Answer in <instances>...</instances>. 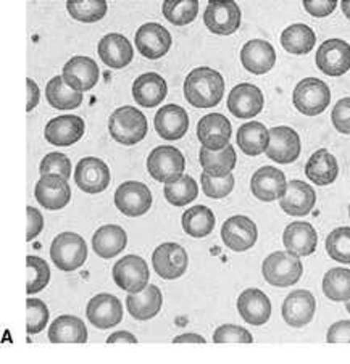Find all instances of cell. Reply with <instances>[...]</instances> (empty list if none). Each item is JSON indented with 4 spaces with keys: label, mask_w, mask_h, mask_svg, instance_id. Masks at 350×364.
Instances as JSON below:
<instances>
[{
    "label": "cell",
    "mask_w": 350,
    "mask_h": 364,
    "mask_svg": "<svg viewBox=\"0 0 350 364\" xmlns=\"http://www.w3.org/2000/svg\"><path fill=\"white\" fill-rule=\"evenodd\" d=\"M34 196L41 206L46 210H62L71 200V187L65 178L58 174L41 176L34 187Z\"/></svg>",
    "instance_id": "cell-20"
},
{
    "label": "cell",
    "mask_w": 350,
    "mask_h": 364,
    "mask_svg": "<svg viewBox=\"0 0 350 364\" xmlns=\"http://www.w3.org/2000/svg\"><path fill=\"white\" fill-rule=\"evenodd\" d=\"M107 343H137V338L131 332L118 331L107 338Z\"/></svg>",
    "instance_id": "cell-55"
},
{
    "label": "cell",
    "mask_w": 350,
    "mask_h": 364,
    "mask_svg": "<svg viewBox=\"0 0 350 364\" xmlns=\"http://www.w3.org/2000/svg\"><path fill=\"white\" fill-rule=\"evenodd\" d=\"M317 66L326 76H342L350 70V46L342 39H328L318 47Z\"/></svg>",
    "instance_id": "cell-12"
},
{
    "label": "cell",
    "mask_w": 350,
    "mask_h": 364,
    "mask_svg": "<svg viewBox=\"0 0 350 364\" xmlns=\"http://www.w3.org/2000/svg\"><path fill=\"white\" fill-rule=\"evenodd\" d=\"M328 343H350V321H337L326 333Z\"/></svg>",
    "instance_id": "cell-53"
},
{
    "label": "cell",
    "mask_w": 350,
    "mask_h": 364,
    "mask_svg": "<svg viewBox=\"0 0 350 364\" xmlns=\"http://www.w3.org/2000/svg\"><path fill=\"white\" fill-rule=\"evenodd\" d=\"M331 121L337 132L350 136V97L341 99L336 103L331 113Z\"/></svg>",
    "instance_id": "cell-50"
},
{
    "label": "cell",
    "mask_w": 350,
    "mask_h": 364,
    "mask_svg": "<svg viewBox=\"0 0 350 364\" xmlns=\"http://www.w3.org/2000/svg\"><path fill=\"white\" fill-rule=\"evenodd\" d=\"M26 89H28V102H26V112H33L39 103V97H41V90L39 86L36 84L31 77L26 80Z\"/></svg>",
    "instance_id": "cell-54"
},
{
    "label": "cell",
    "mask_w": 350,
    "mask_h": 364,
    "mask_svg": "<svg viewBox=\"0 0 350 364\" xmlns=\"http://www.w3.org/2000/svg\"><path fill=\"white\" fill-rule=\"evenodd\" d=\"M202 182V191L208 198L218 200L225 198L234 189V176L229 174L226 178H213L207 173H202L201 176Z\"/></svg>",
    "instance_id": "cell-47"
},
{
    "label": "cell",
    "mask_w": 350,
    "mask_h": 364,
    "mask_svg": "<svg viewBox=\"0 0 350 364\" xmlns=\"http://www.w3.org/2000/svg\"><path fill=\"white\" fill-rule=\"evenodd\" d=\"M225 95V80L208 66L192 70L184 81V97L194 108H213Z\"/></svg>",
    "instance_id": "cell-1"
},
{
    "label": "cell",
    "mask_w": 350,
    "mask_h": 364,
    "mask_svg": "<svg viewBox=\"0 0 350 364\" xmlns=\"http://www.w3.org/2000/svg\"><path fill=\"white\" fill-rule=\"evenodd\" d=\"M110 169L107 163L95 156H86L78 161L75 169V182L83 192L100 193L110 186Z\"/></svg>",
    "instance_id": "cell-15"
},
{
    "label": "cell",
    "mask_w": 350,
    "mask_h": 364,
    "mask_svg": "<svg viewBox=\"0 0 350 364\" xmlns=\"http://www.w3.org/2000/svg\"><path fill=\"white\" fill-rule=\"evenodd\" d=\"M47 102L55 110H75L83 103V94L66 86L62 76H53L46 86Z\"/></svg>",
    "instance_id": "cell-39"
},
{
    "label": "cell",
    "mask_w": 350,
    "mask_h": 364,
    "mask_svg": "<svg viewBox=\"0 0 350 364\" xmlns=\"http://www.w3.org/2000/svg\"><path fill=\"white\" fill-rule=\"evenodd\" d=\"M108 4L105 0H68L66 10L81 23H97L107 15Z\"/></svg>",
    "instance_id": "cell-42"
},
{
    "label": "cell",
    "mask_w": 350,
    "mask_h": 364,
    "mask_svg": "<svg viewBox=\"0 0 350 364\" xmlns=\"http://www.w3.org/2000/svg\"><path fill=\"white\" fill-rule=\"evenodd\" d=\"M134 44L142 57L159 60L170 50L171 34L159 23H146L137 29Z\"/></svg>",
    "instance_id": "cell-14"
},
{
    "label": "cell",
    "mask_w": 350,
    "mask_h": 364,
    "mask_svg": "<svg viewBox=\"0 0 350 364\" xmlns=\"http://www.w3.org/2000/svg\"><path fill=\"white\" fill-rule=\"evenodd\" d=\"M300 137L292 127L276 126L270 129V145L265 154L270 160L280 165H289L299 159L300 155Z\"/></svg>",
    "instance_id": "cell-16"
},
{
    "label": "cell",
    "mask_w": 350,
    "mask_h": 364,
    "mask_svg": "<svg viewBox=\"0 0 350 364\" xmlns=\"http://www.w3.org/2000/svg\"><path fill=\"white\" fill-rule=\"evenodd\" d=\"M26 294L34 295L44 290L51 282V268L46 259L29 255L26 257Z\"/></svg>",
    "instance_id": "cell-44"
},
{
    "label": "cell",
    "mask_w": 350,
    "mask_h": 364,
    "mask_svg": "<svg viewBox=\"0 0 350 364\" xmlns=\"http://www.w3.org/2000/svg\"><path fill=\"white\" fill-rule=\"evenodd\" d=\"M154 126L160 137L166 139V141H178V139H183L188 134L189 117L183 107L170 103V105H163L157 112Z\"/></svg>",
    "instance_id": "cell-24"
},
{
    "label": "cell",
    "mask_w": 350,
    "mask_h": 364,
    "mask_svg": "<svg viewBox=\"0 0 350 364\" xmlns=\"http://www.w3.org/2000/svg\"><path fill=\"white\" fill-rule=\"evenodd\" d=\"M339 174V165L334 155L326 149H319L313 154L305 165V176L313 184L324 187L333 184Z\"/></svg>",
    "instance_id": "cell-33"
},
{
    "label": "cell",
    "mask_w": 350,
    "mask_h": 364,
    "mask_svg": "<svg viewBox=\"0 0 350 364\" xmlns=\"http://www.w3.org/2000/svg\"><path fill=\"white\" fill-rule=\"evenodd\" d=\"M317 44V36L307 24H291L281 34V46L294 55H307Z\"/></svg>",
    "instance_id": "cell-37"
},
{
    "label": "cell",
    "mask_w": 350,
    "mask_h": 364,
    "mask_svg": "<svg viewBox=\"0 0 350 364\" xmlns=\"http://www.w3.org/2000/svg\"><path fill=\"white\" fill-rule=\"evenodd\" d=\"M243 14L236 2H208L203 23L210 33L218 36L234 34L240 26Z\"/></svg>",
    "instance_id": "cell-10"
},
{
    "label": "cell",
    "mask_w": 350,
    "mask_h": 364,
    "mask_svg": "<svg viewBox=\"0 0 350 364\" xmlns=\"http://www.w3.org/2000/svg\"><path fill=\"white\" fill-rule=\"evenodd\" d=\"M28 215V226H26V242L34 240L44 229V216L41 211L34 206H28L26 208Z\"/></svg>",
    "instance_id": "cell-51"
},
{
    "label": "cell",
    "mask_w": 350,
    "mask_h": 364,
    "mask_svg": "<svg viewBox=\"0 0 350 364\" xmlns=\"http://www.w3.org/2000/svg\"><path fill=\"white\" fill-rule=\"evenodd\" d=\"M39 173L41 176H47V174H58L68 181L71 178V161L68 160V156L60 154V151H52V154H47L44 159H42L41 165H39Z\"/></svg>",
    "instance_id": "cell-48"
},
{
    "label": "cell",
    "mask_w": 350,
    "mask_h": 364,
    "mask_svg": "<svg viewBox=\"0 0 350 364\" xmlns=\"http://www.w3.org/2000/svg\"><path fill=\"white\" fill-rule=\"evenodd\" d=\"M49 341L52 343H86V324L71 314H62L49 327Z\"/></svg>",
    "instance_id": "cell-34"
},
{
    "label": "cell",
    "mask_w": 350,
    "mask_h": 364,
    "mask_svg": "<svg viewBox=\"0 0 350 364\" xmlns=\"http://www.w3.org/2000/svg\"><path fill=\"white\" fill-rule=\"evenodd\" d=\"M346 309H347V313L350 314V300L346 303Z\"/></svg>",
    "instance_id": "cell-58"
},
{
    "label": "cell",
    "mask_w": 350,
    "mask_h": 364,
    "mask_svg": "<svg viewBox=\"0 0 350 364\" xmlns=\"http://www.w3.org/2000/svg\"><path fill=\"white\" fill-rule=\"evenodd\" d=\"M349 218H350V205H349Z\"/></svg>",
    "instance_id": "cell-59"
},
{
    "label": "cell",
    "mask_w": 350,
    "mask_h": 364,
    "mask_svg": "<svg viewBox=\"0 0 350 364\" xmlns=\"http://www.w3.org/2000/svg\"><path fill=\"white\" fill-rule=\"evenodd\" d=\"M49 308L39 299L26 300V332L29 336L39 333L49 323Z\"/></svg>",
    "instance_id": "cell-46"
},
{
    "label": "cell",
    "mask_w": 350,
    "mask_h": 364,
    "mask_svg": "<svg viewBox=\"0 0 350 364\" xmlns=\"http://www.w3.org/2000/svg\"><path fill=\"white\" fill-rule=\"evenodd\" d=\"M221 239L233 252L250 250L258 239L257 224L243 215L228 218L221 228Z\"/></svg>",
    "instance_id": "cell-11"
},
{
    "label": "cell",
    "mask_w": 350,
    "mask_h": 364,
    "mask_svg": "<svg viewBox=\"0 0 350 364\" xmlns=\"http://www.w3.org/2000/svg\"><path fill=\"white\" fill-rule=\"evenodd\" d=\"M233 127L229 119L221 113H210L198 121L197 137L202 147L212 151L226 149L231 141Z\"/></svg>",
    "instance_id": "cell-13"
},
{
    "label": "cell",
    "mask_w": 350,
    "mask_h": 364,
    "mask_svg": "<svg viewBox=\"0 0 350 364\" xmlns=\"http://www.w3.org/2000/svg\"><path fill=\"white\" fill-rule=\"evenodd\" d=\"M147 118L134 107L117 108L108 119V131L118 144L134 145L147 136Z\"/></svg>",
    "instance_id": "cell-2"
},
{
    "label": "cell",
    "mask_w": 350,
    "mask_h": 364,
    "mask_svg": "<svg viewBox=\"0 0 350 364\" xmlns=\"http://www.w3.org/2000/svg\"><path fill=\"white\" fill-rule=\"evenodd\" d=\"M323 294L331 301L350 300V269L333 268L323 277Z\"/></svg>",
    "instance_id": "cell-40"
},
{
    "label": "cell",
    "mask_w": 350,
    "mask_h": 364,
    "mask_svg": "<svg viewBox=\"0 0 350 364\" xmlns=\"http://www.w3.org/2000/svg\"><path fill=\"white\" fill-rule=\"evenodd\" d=\"M250 191L260 202L281 200L287 191L286 176L275 166H262L252 176Z\"/></svg>",
    "instance_id": "cell-18"
},
{
    "label": "cell",
    "mask_w": 350,
    "mask_h": 364,
    "mask_svg": "<svg viewBox=\"0 0 350 364\" xmlns=\"http://www.w3.org/2000/svg\"><path fill=\"white\" fill-rule=\"evenodd\" d=\"M294 107L305 117L322 114L331 102V90L328 84L318 77H305L294 89Z\"/></svg>",
    "instance_id": "cell-5"
},
{
    "label": "cell",
    "mask_w": 350,
    "mask_h": 364,
    "mask_svg": "<svg viewBox=\"0 0 350 364\" xmlns=\"http://www.w3.org/2000/svg\"><path fill=\"white\" fill-rule=\"evenodd\" d=\"M97 53L102 62L112 70H122L128 66L134 57L131 42L123 34L110 33L100 39L97 46Z\"/></svg>",
    "instance_id": "cell-28"
},
{
    "label": "cell",
    "mask_w": 350,
    "mask_h": 364,
    "mask_svg": "<svg viewBox=\"0 0 350 364\" xmlns=\"http://www.w3.org/2000/svg\"><path fill=\"white\" fill-rule=\"evenodd\" d=\"M238 145L245 155L258 156L267 151L270 145V131L258 121H249L239 127Z\"/></svg>",
    "instance_id": "cell-36"
},
{
    "label": "cell",
    "mask_w": 350,
    "mask_h": 364,
    "mask_svg": "<svg viewBox=\"0 0 350 364\" xmlns=\"http://www.w3.org/2000/svg\"><path fill=\"white\" fill-rule=\"evenodd\" d=\"M336 7V0H304V9L315 18H324L331 15Z\"/></svg>",
    "instance_id": "cell-52"
},
{
    "label": "cell",
    "mask_w": 350,
    "mask_h": 364,
    "mask_svg": "<svg viewBox=\"0 0 350 364\" xmlns=\"http://www.w3.org/2000/svg\"><path fill=\"white\" fill-rule=\"evenodd\" d=\"M166 81L159 73H144L132 84V99L144 108H155L165 100Z\"/></svg>",
    "instance_id": "cell-30"
},
{
    "label": "cell",
    "mask_w": 350,
    "mask_h": 364,
    "mask_svg": "<svg viewBox=\"0 0 350 364\" xmlns=\"http://www.w3.org/2000/svg\"><path fill=\"white\" fill-rule=\"evenodd\" d=\"M86 316L89 323L97 329H110L122 323L123 305L118 296L112 294H99L89 300Z\"/></svg>",
    "instance_id": "cell-17"
},
{
    "label": "cell",
    "mask_w": 350,
    "mask_h": 364,
    "mask_svg": "<svg viewBox=\"0 0 350 364\" xmlns=\"http://www.w3.org/2000/svg\"><path fill=\"white\" fill-rule=\"evenodd\" d=\"M51 258L60 271H76L88 259L86 240L75 232L58 234L51 245Z\"/></svg>",
    "instance_id": "cell-4"
},
{
    "label": "cell",
    "mask_w": 350,
    "mask_h": 364,
    "mask_svg": "<svg viewBox=\"0 0 350 364\" xmlns=\"http://www.w3.org/2000/svg\"><path fill=\"white\" fill-rule=\"evenodd\" d=\"M86 132V123L83 118L75 114H63V117L52 118L44 129L46 141L55 147H70V145L81 141Z\"/></svg>",
    "instance_id": "cell-22"
},
{
    "label": "cell",
    "mask_w": 350,
    "mask_h": 364,
    "mask_svg": "<svg viewBox=\"0 0 350 364\" xmlns=\"http://www.w3.org/2000/svg\"><path fill=\"white\" fill-rule=\"evenodd\" d=\"M317 301L315 296L309 290H294L289 294L285 301H282L281 314L285 323L291 327H305L307 324L312 323L313 316H315Z\"/></svg>",
    "instance_id": "cell-19"
},
{
    "label": "cell",
    "mask_w": 350,
    "mask_h": 364,
    "mask_svg": "<svg viewBox=\"0 0 350 364\" xmlns=\"http://www.w3.org/2000/svg\"><path fill=\"white\" fill-rule=\"evenodd\" d=\"M188 252L174 242H165V244L159 245L152 255L154 271L166 281L179 279L188 269Z\"/></svg>",
    "instance_id": "cell-8"
},
{
    "label": "cell",
    "mask_w": 350,
    "mask_h": 364,
    "mask_svg": "<svg viewBox=\"0 0 350 364\" xmlns=\"http://www.w3.org/2000/svg\"><path fill=\"white\" fill-rule=\"evenodd\" d=\"M341 9H342V14L346 15L349 20H350V0H342Z\"/></svg>",
    "instance_id": "cell-57"
},
{
    "label": "cell",
    "mask_w": 350,
    "mask_h": 364,
    "mask_svg": "<svg viewBox=\"0 0 350 364\" xmlns=\"http://www.w3.org/2000/svg\"><path fill=\"white\" fill-rule=\"evenodd\" d=\"M304 272V264L300 258L291 252H275L265 258L262 264V274L273 287H291L297 284Z\"/></svg>",
    "instance_id": "cell-3"
},
{
    "label": "cell",
    "mask_w": 350,
    "mask_h": 364,
    "mask_svg": "<svg viewBox=\"0 0 350 364\" xmlns=\"http://www.w3.org/2000/svg\"><path fill=\"white\" fill-rule=\"evenodd\" d=\"M317 203V193L312 186L304 181L294 179L287 182L286 196L280 200L281 210L289 216H305Z\"/></svg>",
    "instance_id": "cell-29"
},
{
    "label": "cell",
    "mask_w": 350,
    "mask_h": 364,
    "mask_svg": "<svg viewBox=\"0 0 350 364\" xmlns=\"http://www.w3.org/2000/svg\"><path fill=\"white\" fill-rule=\"evenodd\" d=\"M163 193L168 203L174 206H186L191 202H194L198 196V186L197 182L191 178V176H183L176 182L166 184L163 187Z\"/></svg>",
    "instance_id": "cell-43"
},
{
    "label": "cell",
    "mask_w": 350,
    "mask_h": 364,
    "mask_svg": "<svg viewBox=\"0 0 350 364\" xmlns=\"http://www.w3.org/2000/svg\"><path fill=\"white\" fill-rule=\"evenodd\" d=\"M128 245V235L124 229L117 224H105L92 235V248L97 257L104 259L115 258Z\"/></svg>",
    "instance_id": "cell-31"
},
{
    "label": "cell",
    "mask_w": 350,
    "mask_h": 364,
    "mask_svg": "<svg viewBox=\"0 0 350 364\" xmlns=\"http://www.w3.org/2000/svg\"><path fill=\"white\" fill-rule=\"evenodd\" d=\"M215 343H252V333L236 324L220 326L213 333Z\"/></svg>",
    "instance_id": "cell-49"
},
{
    "label": "cell",
    "mask_w": 350,
    "mask_h": 364,
    "mask_svg": "<svg viewBox=\"0 0 350 364\" xmlns=\"http://www.w3.org/2000/svg\"><path fill=\"white\" fill-rule=\"evenodd\" d=\"M238 311L247 324L263 326L271 316V301L260 289H245L238 299Z\"/></svg>",
    "instance_id": "cell-25"
},
{
    "label": "cell",
    "mask_w": 350,
    "mask_h": 364,
    "mask_svg": "<svg viewBox=\"0 0 350 364\" xmlns=\"http://www.w3.org/2000/svg\"><path fill=\"white\" fill-rule=\"evenodd\" d=\"M115 206L124 216L137 218L146 215L152 206V193L150 189L137 181L123 182L115 192Z\"/></svg>",
    "instance_id": "cell-9"
},
{
    "label": "cell",
    "mask_w": 350,
    "mask_h": 364,
    "mask_svg": "<svg viewBox=\"0 0 350 364\" xmlns=\"http://www.w3.org/2000/svg\"><path fill=\"white\" fill-rule=\"evenodd\" d=\"M62 77L76 92H86L99 82L100 70L92 58L78 55L65 63Z\"/></svg>",
    "instance_id": "cell-21"
},
{
    "label": "cell",
    "mask_w": 350,
    "mask_h": 364,
    "mask_svg": "<svg viewBox=\"0 0 350 364\" xmlns=\"http://www.w3.org/2000/svg\"><path fill=\"white\" fill-rule=\"evenodd\" d=\"M112 276L115 284L131 295L141 294L149 287L150 271L146 259L137 255H126L115 263Z\"/></svg>",
    "instance_id": "cell-7"
},
{
    "label": "cell",
    "mask_w": 350,
    "mask_h": 364,
    "mask_svg": "<svg viewBox=\"0 0 350 364\" xmlns=\"http://www.w3.org/2000/svg\"><path fill=\"white\" fill-rule=\"evenodd\" d=\"M184 168V155L171 145L155 147L147 159V171L155 181L163 182V184H171L183 178Z\"/></svg>",
    "instance_id": "cell-6"
},
{
    "label": "cell",
    "mask_w": 350,
    "mask_h": 364,
    "mask_svg": "<svg viewBox=\"0 0 350 364\" xmlns=\"http://www.w3.org/2000/svg\"><path fill=\"white\" fill-rule=\"evenodd\" d=\"M181 223L186 234L196 239H203L213 232L216 218L208 206L197 205L184 211Z\"/></svg>",
    "instance_id": "cell-38"
},
{
    "label": "cell",
    "mask_w": 350,
    "mask_h": 364,
    "mask_svg": "<svg viewBox=\"0 0 350 364\" xmlns=\"http://www.w3.org/2000/svg\"><path fill=\"white\" fill-rule=\"evenodd\" d=\"M282 244L295 257H310L318 245V234L310 223L295 221L287 224L282 232Z\"/></svg>",
    "instance_id": "cell-26"
},
{
    "label": "cell",
    "mask_w": 350,
    "mask_h": 364,
    "mask_svg": "<svg viewBox=\"0 0 350 364\" xmlns=\"http://www.w3.org/2000/svg\"><path fill=\"white\" fill-rule=\"evenodd\" d=\"M173 343H205V338L198 333H183L173 338Z\"/></svg>",
    "instance_id": "cell-56"
},
{
    "label": "cell",
    "mask_w": 350,
    "mask_h": 364,
    "mask_svg": "<svg viewBox=\"0 0 350 364\" xmlns=\"http://www.w3.org/2000/svg\"><path fill=\"white\" fill-rule=\"evenodd\" d=\"M240 63L252 75H267L276 63L275 47L263 39H252L240 50Z\"/></svg>",
    "instance_id": "cell-27"
},
{
    "label": "cell",
    "mask_w": 350,
    "mask_h": 364,
    "mask_svg": "<svg viewBox=\"0 0 350 364\" xmlns=\"http://www.w3.org/2000/svg\"><path fill=\"white\" fill-rule=\"evenodd\" d=\"M326 252L334 262L350 264V228H336L326 237Z\"/></svg>",
    "instance_id": "cell-45"
},
{
    "label": "cell",
    "mask_w": 350,
    "mask_h": 364,
    "mask_svg": "<svg viewBox=\"0 0 350 364\" xmlns=\"http://www.w3.org/2000/svg\"><path fill=\"white\" fill-rule=\"evenodd\" d=\"M263 94L257 86L240 82L228 95V110L240 119H250L263 110Z\"/></svg>",
    "instance_id": "cell-23"
},
{
    "label": "cell",
    "mask_w": 350,
    "mask_h": 364,
    "mask_svg": "<svg viewBox=\"0 0 350 364\" xmlns=\"http://www.w3.org/2000/svg\"><path fill=\"white\" fill-rule=\"evenodd\" d=\"M163 305V295L157 285L150 284L141 294H131L126 296V308L132 318L137 321H149L160 313Z\"/></svg>",
    "instance_id": "cell-32"
},
{
    "label": "cell",
    "mask_w": 350,
    "mask_h": 364,
    "mask_svg": "<svg viewBox=\"0 0 350 364\" xmlns=\"http://www.w3.org/2000/svg\"><path fill=\"white\" fill-rule=\"evenodd\" d=\"M198 160L203 168V173H207L213 178H226L236 166V150L231 144L226 149L220 151H212L207 149H201L198 151Z\"/></svg>",
    "instance_id": "cell-35"
},
{
    "label": "cell",
    "mask_w": 350,
    "mask_h": 364,
    "mask_svg": "<svg viewBox=\"0 0 350 364\" xmlns=\"http://www.w3.org/2000/svg\"><path fill=\"white\" fill-rule=\"evenodd\" d=\"M163 16L174 26H186L196 20L198 0H165L161 5Z\"/></svg>",
    "instance_id": "cell-41"
}]
</instances>
